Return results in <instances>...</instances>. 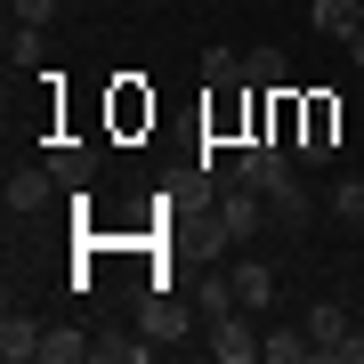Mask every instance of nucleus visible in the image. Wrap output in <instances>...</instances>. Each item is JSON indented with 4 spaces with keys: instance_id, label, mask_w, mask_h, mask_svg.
Returning a JSON list of instances; mask_svg holds the SVG:
<instances>
[{
    "instance_id": "0eeeda50",
    "label": "nucleus",
    "mask_w": 364,
    "mask_h": 364,
    "mask_svg": "<svg viewBox=\"0 0 364 364\" xmlns=\"http://www.w3.org/2000/svg\"><path fill=\"white\" fill-rule=\"evenodd\" d=\"M308 25L324 41H356L364 33V9H356V0H308Z\"/></svg>"
},
{
    "instance_id": "4468645a",
    "label": "nucleus",
    "mask_w": 364,
    "mask_h": 364,
    "mask_svg": "<svg viewBox=\"0 0 364 364\" xmlns=\"http://www.w3.org/2000/svg\"><path fill=\"white\" fill-rule=\"evenodd\" d=\"M332 219H340V227H364V170L332 186Z\"/></svg>"
},
{
    "instance_id": "f03ea898",
    "label": "nucleus",
    "mask_w": 364,
    "mask_h": 364,
    "mask_svg": "<svg viewBox=\"0 0 364 364\" xmlns=\"http://www.w3.org/2000/svg\"><path fill=\"white\" fill-rule=\"evenodd\" d=\"M219 227H227V243H251V235L267 227V195H259V186H243V178H235L227 195H219Z\"/></svg>"
},
{
    "instance_id": "6e6552de",
    "label": "nucleus",
    "mask_w": 364,
    "mask_h": 364,
    "mask_svg": "<svg viewBox=\"0 0 364 364\" xmlns=\"http://www.w3.org/2000/svg\"><path fill=\"white\" fill-rule=\"evenodd\" d=\"M227 275H235V299H243L251 316H259V308H275V267H267V259H235Z\"/></svg>"
},
{
    "instance_id": "a211bd4d",
    "label": "nucleus",
    "mask_w": 364,
    "mask_h": 364,
    "mask_svg": "<svg viewBox=\"0 0 364 364\" xmlns=\"http://www.w3.org/2000/svg\"><path fill=\"white\" fill-rule=\"evenodd\" d=\"M203 308H210V316L243 308V299H235V275H203Z\"/></svg>"
},
{
    "instance_id": "412c9836",
    "label": "nucleus",
    "mask_w": 364,
    "mask_h": 364,
    "mask_svg": "<svg viewBox=\"0 0 364 364\" xmlns=\"http://www.w3.org/2000/svg\"><path fill=\"white\" fill-rule=\"evenodd\" d=\"M348 57H356V65H364V33H356V41H348Z\"/></svg>"
},
{
    "instance_id": "39448f33",
    "label": "nucleus",
    "mask_w": 364,
    "mask_h": 364,
    "mask_svg": "<svg viewBox=\"0 0 364 364\" xmlns=\"http://www.w3.org/2000/svg\"><path fill=\"white\" fill-rule=\"evenodd\" d=\"M138 324H146V340H178L186 324H195V308L170 299V291H154V299H138Z\"/></svg>"
},
{
    "instance_id": "f257e3e1",
    "label": "nucleus",
    "mask_w": 364,
    "mask_h": 364,
    "mask_svg": "<svg viewBox=\"0 0 364 364\" xmlns=\"http://www.w3.org/2000/svg\"><path fill=\"white\" fill-rule=\"evenodd\" d=\"M235 178H243V186H259V195H267V210L284 203V195H299V170H291V154H284V146H243Z\"/></svg>"
},
{
    "instance_id": "ddd939ff",
    "label": "nucleus",
    "mask_w": 364,
    "mask_h": 364,
    "mask_svg": "<svg viewBox=\"0 0 364 364\" xmlns=\"http://www.w3.org/2000/svg\"><path fill=\"white\" fill-rule=\"evenodd\" d=\"M243 81L251 90H284V49H243Z\"/></svg>"
},
{
    "instance_id": "6ab92c4d",
    "label": "nucleus",
    "mask_w": 364,
    "mask_h": 364,
    "mask_svg": "<svg viewBox=\"0 0 364 364\" xmlns=\"http://www.w3.org/2000/svg\"><path fill=\"white\" fill-rule=\"evenodd\" d=\"M9 16H16V25H49L57 0H9Z\"/></svg>"
},
{
    "instance_id": "aec40b11",
    "label": "nucleus",
    "mask_w": 364,
    "mask_h": 364,
    "mask_svg": "<svg viewBox=\"0 0 364 364\" xmlns=\"http://www.w3.org/2000/svg\"><path fill=\"white\" fill-rule=\"evenodd\" d=\"M332 364H364V324H348V332H340V348H332Z\"/></svg>"
},
{
    "instance_id": "9d476101",
    "label": "nucleus",
    "mask_w": 364,
    "mask_h": 364,
    "mask_svg": "<svg viewBox=\"0 0 364 364\" xmlns=\"http://www.w3.org/2000/svg\"><path fill=\"white\" fill-rule=\"evenodd\" d=\"M340 332H348L340 299H316V308H308V340H316V356H324V364H332V348H340Z\"/></svg>"
},
{
    "instance_id": "2eb2a0df",
    "label": "nucleus",
    "mask_w": 364,
    "mask_h": 364,
    "mask_svg": "<svg viewBox=\"0 0 364 364\" xmlns=\"http://www.w3.org/2000/svg\"><path fill=\"white\" fill-rule=\"evenodd\" d=\"M9 65H16V73L41 65V25H9Z\"/></svg>"
},
{
    "instance_id": "20e7f679",
    "label": "nucleus",
    "mask_w": 364,
    "mask_h": 364,
    "mask_svg": "<svg viewBox=\"0 0 364 364\" xmlns=\"http://www.w3.org/2000/svg\"><path fill=\"white\" fill-rule=\"evenodd\" d=\"M0 195H9L16 219H41L49 195H57V178H49V162H41V170H9V186H0Z\"/></svg>"
},
{
    "instance_id": "f3484780",
    "label": "nucleus",
    "mask_w": 364,
    "mask_h": 364,
    "mask_svg": "<svg viewBox=\"0 0 364 364\" xmlns=\"http://www.w3.org/2000/svg\"><path fill=\"white\" fill-rule=\"evenodd\" d=\"M203 81L235 90V81H243V49H210V57H203Z\"/></svg>"
},
{
    "instance_id": "1a4fd4ad",
    "label": "nucleus",
    "mask_w": 364,
    "mask_h": 364,
    "mask_svg": "<svg viewBox=\"0 0 364 364\" xmlns=\"http://www.w3.org/2000/svg\"><path fill=\"white\" fill-rule=\"evenodd\" d=\"M41 340H49V332H41V324H33L25 308H9V316H0V356H9V364L41 356Z\"/></svg>"
},
{
    "instance_id": "dca6fc26",
    "label": "nucleus",
    "mask_w": 364,
    "mask_h": 364,
    "mask_svg": "<svg viewBox=\"0 0 364 364\" xmlns=\"http://www.w3.org/2000/svg\"><path fill=\"white\" fill-rule=\"evenodd\" d=\"M162 340H97V364H146Z\"/></svg>"
},
{
    "instance_id": "9b49d317",
    "label": "nucleus",
    "mask_w": 364,
    "mask_h": 364,
    "mask_svg": "<svg viewBox=\"0 0 364 364\" xmlns=\"http://www.w3.org/2000/svg\"><path fill=\"white\" fill-rule=\"evenodd\" d=\"M81 356H97V340L81 332V324H65V332H49V340H41V364H81Z\"/></svg>"
},
{
    "instance_id": "7ed1b4c3",
    "label": "nucleus",
    "mask_w": 364,
    "mask_h": 364,
    "mask_svg": "<svg viewBox=\"0 0 364 364\" xmlns=\"http://www.w3.org/2000/svg\"><path fill=\"white\" fill-rule=\"evenodd\" d=\"M259 340H267V332H251V308L210 316V356H219V364H251V356H259Z\"/></svg>"
},
{
    "instance_id": "f8f14e48",
    "label": "nucleus",
    "mask_w": 364,
    "mask_h": 364,
    "mask_svg": "<svg viewBox=\"0 0 364 364\" xmlns=\"http://www.w3.org/2000/svg\"><path fill=\"white\" fill-rule=\"evenodd\" d=\"M259 356H267V364H299V356H316V340H308V324H299V332L275 324V332L259 340Z\"/></svg>"
},
{
    "instance_id": "423d86ee",
    "label": "nucleus",
    "mask_w": 364,
    "mask_h": 364,
    "mask_svg": "<svg viewBox=\"0 0 364 364\" xmlns=\"http://www.w3.org/2000/svg\"><path fill=\"white\" fill-rule=\"evenodd\" d=\"M49 178L65 186V195H90V178H97V146H57V154H49Z\"/></svg>"
}]
</instances>
